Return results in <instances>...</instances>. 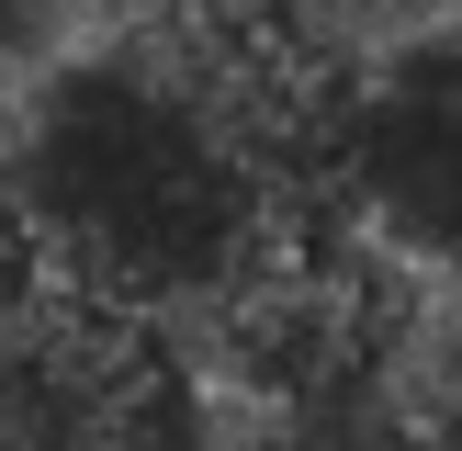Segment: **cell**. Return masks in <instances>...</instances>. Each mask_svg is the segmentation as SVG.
Listing matches in <instances>:
<instances>
[{
  "label": "cell",
  "mask_w": 462,
  "mask_h": 451,
  "mask_svg": "<svg viewBox=\"0 0 462 451\" xmlns=\"http://www.w3.org/2000/svg\"><path fill=\"white\" fill-rule=\"evenodd\" d=\"M328 79L248 12L90 23L0 113V226L34 293L125 327L226 316L282 260L293 170H316Z\"/></svg>",
  "instance_id": "obj_1"
},
{
  "label": "cell",
  "mask_w": 462,
  "mask_h": 451,
  "mask_svg": "<svg viewBox=\"0 0 462 451\" xmlns=\"http://www.w3.org/2000/svg\"><path fill=\"white\" fill-rule=\"evenodd\" d=\"M451 12V0H271V23H418Z\"/></svg>",
  "instance_id": "obj_5"
},
{
  "label": "cell",
  "mask_w": 462,
  "mask_h": 451,
  "mask_svg": "<svg viewBox=\"0 0 462 451\" xmlns=\"http://www.w3.org/2000/svg\"><path fill=\"white\" fill-rule=\"evenodd\" d=\"M0 451H203L192 395L147 327L12 293L0 305Z\"/></svg>",
  "instance_id": "obj_3"
},
{
  "label": "cell",
  "mask_w": 462,
  "mask_h": 451,
  "mask_svg": "<svg viewBox=\"0 0 462 451\" xmlns=\"http://www.w3.org/2000/svg\"><path fill=\"white\" fill-rule=\"evenodd\" d=\"M373 395L429 428V451H462V293H429V316H395L373 338Z\"/></svg>",
  "instance_id": "obj_4"
},
{
  "label": "cell",
  "mask_w": 462,
  "mask_h": 451,
  "mask_svg": "<svg viewBox=\"0 0 462 451\" xmlns=\"http://www.w3.org/2000/svg\"><path fill=\"white\" fill-rule=\"evenodd\" d=\"M316 180L373 260H395L418 293H462V23L418 12L338 68Z\"/></svg>",
  "instance_id": "obj_2"
}]
</instances>
